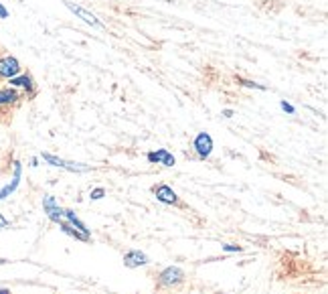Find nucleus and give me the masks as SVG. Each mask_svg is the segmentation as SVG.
<instances>
[{
	"instance_id": "obj_5",
	"label": "nucleus",
	"mask_w": 328,
	"mask_h": 294,
	"mask_svg": "<svg viewBox=\"0 0 328 294\" xmlns=\"http://www.w3.org/2000/svg\"><path fill=\"white\" fill-rule=\"evenodd\" d=\"M65 7L75 15V17H79L83 23H87V25H91V27H95V29H105V25L93 15V13H89V11H85L83 7H79V5H73V3H65Z\"/></svg>"
},
{
	"instance_id": "obj_10",
	"label": "nucleus",
	"mask_w": 328,
	"mask_h": 294,
	"mask_svg": "<svg viewBox=\"0 0 328 294\" xmlns=\"http://www.w3.org/2000/svg\"><path fill=\"white\" fill-rule=\"evenodd\" d=\"M124 264L128 268H140V266H146L148 264V256L140 250H130L124 254Z\"/></svg>"
},
{
	"instance_id": "obj_18",
	"label": "nucleus",
	"mask_w": 328,
	"mask_h": 294,
	"mask_svg": "<svg viewBox=\"0 0 328 294\" xmlns=\"http://www.w3.org/2000/svg\"><path fill=\"white\" fill-rule=\"evenodd\" d=\"M223 250L229 252V254H233V252H243L241 246H233V243H227V246H223Z\"/></svg>"
},
{
	"instance_id": "obj_9",
	"label": "nucleus",
	"mask_w": 328,
	"mask_h": 294,
	"mask_svg": "<svg viewBox=\"0 0 328 294\" xmlns=\"http://www.w3.org/2000/svg\"><path fill=\"white\" fill-rule=\"evenodd\" d=\"M9 83H11V87H15V89H25L29 95L35 93V79H33L29 73H19V75L11 77Z\"/></svg>"
},
{
	"instance_id": "obj_13",
	"label": "nucleus",
	"mask_w": 328,
	"mask_h": 294,
	"mask_svg": "<svg viewBox=\"0 0 328 294\" xmlns=\"http://www.w3.org/2000/svg\"><path fill=\"white\" fill-rule=\"evenodd\" d=\"M63 217L67 219V223H71L77 231H81V233H85V235H89V229H87V225L75 215V211H71V209H63Z\"/></svg>"
},
{
	"instance_id": "obj_22",
	"label": "nucleus",
	"mask_w": 328,
	"mask_h": 294,
	"mask_svg": "<svg viewBox=\"0 0 328 294\" xmlns=\"http://www.w3.org/2000/svg\"><path fill=\"white\" fill-rule=\"evenodd\" d=\"M0 294H13L9 288H0Z\"/></svg>"
},
{
	"instance_id": "obj_3",
	"label": "nucleus",
	"mask_w": 328,
	"mask_h": 294,
	"mask_svg": "<svg viewBox=\"0 0 328 294\" xmlns=\"http://www.w3.org/2000/svg\"><path fill=\"white\" fill-rule=\"evenodd\" d=\"M43 161H47L51 167L65 169V171H69V173H85V171H89V167H85V165H81V163H69V161L59 159V157H53V155H49V153H43Z\"/></svg>"
},
{
	"instance_id": "obj_11",
	"label": "nucleus",
	"mask_w": 328,
	"mask_h": 294,
	"mask_svg": "<svg viewBox=\"0 0 328 294\" xmlns=\"http://www.w3.org/2000/svg\"><path fill=\"white\" fill-rule=\"evenodd\" d=\"M21 175H23V167H21V163H15V175H13V181H11L5 189H0V201L7 199L11 193L17 191V187H19V183H21Z\"/></svg>"
},
{
	"instance_id": "obj_6",
	"label": "nucleus",
	"mask_w": 328,
	"mask_h": 294,
	"mask_svg": "<svg viewBox=\"0 0 328 294\" xmlns=\"http://www.w3.org/2000/svg\"><path fill=\"white\" fill-rule=\"evenodd\" d=\"M146 161L150 165H164V167H175L177 165V159L167 151V149H158V151H152L146 155Z\"/></svg>"
},
{
	"instance_id": "obj_23",
	"label": "nucleus",
	"mask_w": 328,
	"mask_h": 294,
	"mask_svg": "<svg viewBox=\"0 0 328 294\" xmlns=\"http://www.w3.org/2000/svg\"><path fill=\"white\" fill-rule=\"evenodd\" d=\"M3 264H7V260H3V258H0V266H3Z\"/></svg>"
},
{
	"instance_id": "obj_7",
	"label": "nucleus",
	"mask_w": 328,
	"mask_h": 294,
	"mask_svg": "<svg viewBox=\"0 0 328 294\" xmlns=\"http://www.w3.org/2000/svg\"><path fill=\"white\" fill-rule=\"evenodd\" d=\"M43 209H45V213L49 215L51 221H55V223L63 221V209L57 205V201H55L53 195H45V197H43Z\"/></svg>"
},
{
	"instance_id": "obj_16",
	"label": "nucleus",
	"mask_w": 328,
	"mask_h": 294,
	"mask_svg": "<svg viewBox=\"0 0 328 294\" xmlns=\"http://www.w3.org/2000/svg\"><path fill=\"white\" fill-rule=\"evenodd\" d=\"M89 197H91L93 201H99L101 197H105V191H103L101 187H97V189H93V191L89 193Z\"/></svg>"
},
{
	"instance_id": "obj_8",
	"label": "nucleus",
	"mask_w": 328,
	"mask_h": 294,
	"mask_svg": "<svg viewBox=\"0 0 328 294\" xmlns=\"http://www.w3.org/2000/svg\"><path fill=\"white\" fill-rule=\"evenodd\" d=\"M152 191H154L156 199L160 203H164V205H179V195L169 185H156Z\"/></svg>"
},
{
	"instance_id": "obj_2",
	"label": "nucleus",
	"mask_w": 328,
	"mask_h": 294,
	"mask_svg": "<svg viewBox=\"0 0 328 294\" xmlns=\"http://www.w3.org/2000/svg\"><path fill=\"white\" fill-rule=\"evenodd\" d=\"M193 149L199 159H209L213 153V138L209 132H199L193 140Z\"/></svg>"
},
{
	"instance_id": "obj_14",
	"label": "nucleus",
	"mask_w": 328,
	"mask_h": 294,
	"mask_svg": "<svg viewBox=\"0 0 328 294\" xmlns=\"http://www.w3.org/2000/svg\"><path fill=\"white\" fill-rule=\"evenodd\" d=\"M59 227H61V231H63V233H67V235H71V237H75V239H79V241H89V239H91V235H85V233L77 231V229H75L71 223L59 221Z\"/></svg>"
},
{
	"instance_id": "obj_21",
	"label": "nucleus",
	"mask_w": 328,
	"mask_h": 294,
	"mask_svg": "<svg viewBox=\"0 0 328 294\" xmlns=\"http://www.w3.org/2000/svg\"><path fill=\"white\" fill-rule=\"evenodd\" d=\"M233 110H223V118H233Z\"/></svg>"
},
{
	"instance_id": "obj_19",
	"label": "nucleus",
	"mask_w": 328,
	"mask_h": 294,
	"mask_svg": "<svg viewBox=\"0 0 328 294\" xmlns=\"http://www.w3.org/2000/svg\"><path fill=\"white\" fill-rule=\"evenodd\" d=\"M11 225V221L5 217V215H0V229H5V227H9Z\"/></svg>"
},
{
	"instance_id": "obj_12",
	"label": "nucleus",
	"mask_w": 328,
	"mask_h": 294,
	"mask_svg": "<svg viewBox=\"0 0 328 294\" xmlns=\"http://www.w3.org/2000/svg\"><path fill=\"white\" fill-rule=\"evenodd\" d=\"M21 100V93L15 87H3L0 89V106H13Z\"/></svg>"
},
{
	"instance_id": "obj_4",
	"label": "nucleus",
	"mask_w": 328,
	"mask_h": 294,
	"mask_svg": "<svg viewBox=\"0 0 328 294\" xmlns=\"http://www.w3.org/2000/svg\"><path fill=\"white\" fill-rule=\"evenodd\" d=\"M21 61L13 55H5V57H0V77L3 79H11L15 75L21 73Z\"/></svg>"
},
{
	"instance_id": "obj_20",
	"label": "nucleus",
	"mask_w": 328,
	"mask_h": 294,
	"mask_svg": "<svg viewBox=\"0 0 328 294\" xmlns=\"http://www.w3.org/2000/svg\"><path fill=\"white\" fill-rule=\"evenodd\" d=\"M0 19H9V11L3 5H0Z\"/></svg>"
},
{
	"instance_id": "obj_1",
	"label": "nucleus",
	"mask_w": 328,
	"mask_h": 294,
	"mask_svg": "<svg viewBox=\"0 0 328 294\" xmlns=\"http://www.w3.org/2000/svg\"><path fill=\"white\" fill-rule=\"evenodd\" d=\"M183 280H185V272H183V268H179V266H169V268H164V270L160 272V276H158V284H160V286H167V288L177 286V284H181Z\"/></svg>"
},
{
	"instance_id": "obj_15",
	"label": "nucleus",
	"mask_w": 328,
	"mask_h": 294,
	"mask_svg": "<svg viewBox=\"0 0 328 294\" xmlns=\"http://www.w3.org/2000/svg\"><path fill=\"white\" fill-rule=\"evenodd\" d=\"M237 81H239L241 85H245V87H253V89H261V91H265V85L255 83V81H251V79H241V77H237Z\"/></svg>"
},
{
	"instance_id": "obj_17",
	"label": "nucleus",
	"mask_w": 328,
	"mask_h": 294,
	"mask_svg": "<svg viewBox=\"0 0 328 294\" xmlns=\"http://www.w3.org/2000/svg\"><path fill=\"white\" fill-rule=\"evenodd\" d=\"M280 108H282L286 114H296V108H294L290 102H286V100H282V102H280Z\"/></svg>"
}]
</instances>
